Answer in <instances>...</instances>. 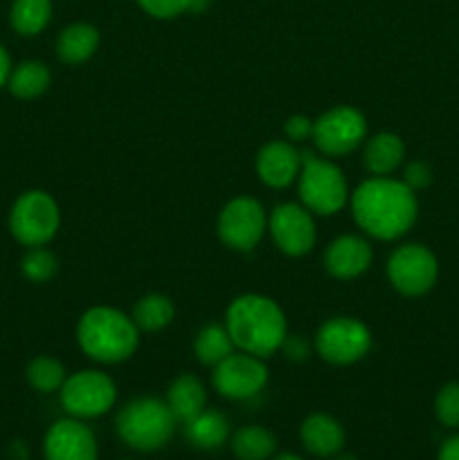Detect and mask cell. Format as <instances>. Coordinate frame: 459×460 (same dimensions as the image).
Listing matches in <instances>:
<instances>
[{
    "label": "cell",
    "mask_w": 459,
    "mask_h": 460,
    "mask_svg": "<svg viewBox=\"0 0 459 460\" xmlns=\"http://www.w3.org/2000/svg\"><path fill=\"white\" fill-rule=\"evenodd\" d=\"M436 460H459V436H453V438L441 445Z\"/></svg>",
    "instance_id": "obj_34"
},
{
    "label": "cell",
    "mask_w": 459,
    "mask_h": 460,
    "mask_svg": "<svg viewBox=\"0 0 459 460\" xmlns=\"http://www.w3.org/2000/svg\"><path fill=\"white\" fill-rule=\"evenodd\" d=\"M99 48V31L88 22H76V25L66 27L57 40V54L63 63H84L97 52Z\"/></svg>",
    "instance_id": "obj_21"
},
{
    "label": "cell",
    "mask_w": 459,
    "mask_h": 460,
    "mask_svg": "<svg viewBox=\"0 0 459 460\" xmlns=\"http://www.w3.org/2000/svg\"><path fill=\"white\" fill-rule=\"evenodd\" d=\"M232 452L238 460H268L277 452V438L264 427H243L232 436Z\"/></svg>",
    "instance_id": "obj_23"
},
{
    "label": "cell",
    "mask_w": 459,
    "mask_h": 460,
    "mask_svg": "<svg viewBox=\"0 0 459 460\" xmlns=\"http://www.w3.org/2000/svg\"><path fill=\"white\" fill-rule=\"evenodd\" d=\"M58 225H61V214L57 200L39 189L18 196L9 211V232L25 247L48 245L57 236Z\"/></svg>",
    "instance_id": "obj_6"
},
{
    "label": "cell",
    "mask_w": 459,
    "mask_h": 460,
    "mask_svg": "<svg viewBox=\"0 0 459 460\" xmlns=\"http://www.w3.org/2000/svg\"><path fill=\"white\" fill-rule=\"evenodd\" d=\"M138 4L153 18H174L189 12V0H138Z\"/></svg>",
    "instance_id": "obj_30"
},
{
    "label": "cell",
    "mask_w": 459,
    "mask_h": 460,
    "mask_svg": "<svg viewBox=\"0 0 459 460\" xmlns=\"http://www.w3.org/2000/svg\"><path fill=\"white\" fill-rule=\"evenodd\" d=\"M184 436L198 449H219L230 438L228 418L214 409H202L196 418L184 422Z\"/></svg>",
    "instance_id": "obj_19"
},
{
    "label": "cell",
    "mask_w": 459,
    "mask_h": 460,
    "mask_svg": "<svg viewBox=\"0 0 459 460\" xmlns=\"http://www.w3.org/2000/svg\"><path fill=\"white\" fill-rule=\"evenodd\" d=\"M315 349L327 362L346 367L360 362L372 349V332L354 317H333L320 326Z\"/></svg>",
    "instance_id": "obj_7"
},
{
    "label": "cell",
    "mask_w": 459,
    "mask_h": 460,
    "mask_svg": "<svg viewBox=\"0 0 459 460\" xmlns=\"http://www.w3.org/2000/svg\"><path fill=\"white\" fill-rule=\"evenodd\" d=\"M225 328L234 346L256 358H270L286 340V314L264 295H241L225 313Z\"/></svg>",
    "instance_id": "obj_2"
},
{
    "label": "cell",
    "mask_w": 459,
    "mask_h": 460,
    "mask_svg": "<svg viewBox=\"0 0 459 460\" xmlns=\"http://www.w3.org/2000/svg\"><path fill=\"white\" fill-rule=\"evenodd\" d=\"M405 157V144L394 133H378L364 146V166L374 175H390Z\"/></svg>",
    "instance_id": "obj_20"
},
{
    "label": "cell",
    "mask_w": 459,
    "mask_h": 460,
    "mask_svg": "<svg viewBox=\"0 0 459 460\" xmlns=\"http://www.w3.org/2000/svg\"><path fill=\"white\" fill-rule=\"evenodd\" d=\"M61 394V404L75 418H97L115 404V382L102 371H79L66 377Z\"/></svg>",
    "instance_id": "obj_8"
},
{
    "label": "cell",
    "mask_w": 459,
    "mask_h": 460,
    "mask_svg": "<svg viewBox=\"0 0 459 460\" xmlns=\"http://www.w3.org/2000/svg\"><path fill=\"white\" fill-rule=\"evenodd\" d=\"M300 438L304 447L320 458L336 456L345 447V429L327 413H313L306 418L300 427Z\"/></svg>",
    "instance_id": "obj_17"
},
{
    "label": "cell",
    "mask_w": 459,
    "mask_h": 460,
    "mask_svg": "<svg viewBox=\"0 0 459 460\" xmlns=\"http://www.w3.org/2000/svg\"><path fill=\"white\" fill-rule=\"evenodd\" d=\"M117 434L138 452H156L171 440L176 418L165 400L135 398L117 413Z\"/></svg>",
    "instance_id": "obj_4"
},
{
    "label": "cell",
    "mask_w": 459,
    "mask_h": 460,
    "mask_svg": "<svg viewBox=\"0 0 459 460\" xmlns=\"http://www.w3.org/2000/svg\"><path fill=\"white\" fill-rule=\"evenodd\" d=\"M284 133L291 142H304L310 139L313 135V119H309L306 115H292L288 117V121L284 124Z\"/></svg>",
    "instance_id": "obj_32"
},
{
    "label": "cell",
    "mask_w": 459,
    "mask_h": 460,
    "mask_svg": "<svg viewBox=\"0 0 459 460\" xmlns=\"http://www.w3.org/2000/svg\"><path fill=\"white\" fill-rule=\"evenodd\" d=\"M166 407L174 413L176 422H189L192 418H196L198 413L205 409L207 394L205 386L198 377H194L192 373H184V376L176 377L169 385V391H166Z\"/></svg>",
    "instance_id": "obj_18"
},
{
    "label": "cell",
    "mask_w": 459,
    "mask_h": 460,
    "mask_svg": "<svg viewBox=\"0 0 459 460\" xmlns=\"http://www.w3.org/2000/svg\"><path fill=\"white\" fill-rule=\"evenodd\" d=\"M76 341L94 362L120 364L138 350L140 328L133 317L108 305H94L76 323Z\"/></svg>",
    "instance_id": "obj_3"
},
{
    "label": "cell",
    "mask_w": 459,
    "mask_h": 460,
    "mask_svg": "<svg viewBox=\"0 0 459 460\" xmlns=\"http://www.w3.org/2000/svg\"><path fill=\"white\" fill-rule=\"evenodd\" d=\"M282 350L286 353L288 359H292V362H304V359L310 355L309 341L302 340L300 335H286V340H284L282 344Z\"/></svg>",
    "instance_id": "obj_33"
},
{
    "label": "cell",
    "mask_w": 459,
    "mask_h": 460,
    "mask_svg": "<svg viewBox=\"0 0 459 460\" xmlns=\"http://www.w3.org/2000/svg\"><path fill=\"white\" fill-rule=\"evenodd\" d=\"M273 460H302V458L295 456V454H279V456H274Z\"/></svg>",
    "instance_id": "obj_37"
},
{
    "label": "cell",
    "mask_w": 459,
    "mask_h": 460,
    "mask_svg": "<svg viewBox=\"0 0 459 460\" xmlns=\"http://www.w3.org/2000/svg\"><path fill=\"white\" fill-rule=\"evenodd\" d=\"M50 67L40 61H22L12 67V75L7 79V88L18 99H36L50 88Z\"/></svg>",
    "instance_id": "obj_22"
},
{
    "label": "cell",
    "mask_w": 459,
    "mask_h": 460,
    "mask_svg": "<svg viewBox=\"0 0 459 460\" xmlns=\"http://www.w3.org/2000/svg\"><path fill=\"white\" fill-rule=\"evenodd\" d=\"M234 349L237 346H234L228 328L220 326V323H207L194 341V353H196L198 362L205 364V367H216L228 355H232Z\"/></svg>",
    "instance_id": "obj_24"
},
{
    "label": "cell",
    "mask_w": 459,
    "mask_h": 460,
    "mask_svg": "<svg viewBox=\"0 0 459 460\" xmlns=\"http://www.w3.org/2000/svg\"><path fill=\"white\" fill-rule=\"evenodd\" d=\"M266 211L259 200L250 196H237L220 209L219 238L223 245L237 252L255 250L264 238Z\"/></svg>",
    "instance_id": "obj_11"
},
{
    "label": "cell",
    "mask_w": 459,
    "mask_h": 460,
    "mask_svg": "<svg viewBox=\"0 0 459 460\" xmlns=\"http://www.w3.org/2000/svg\"><path fill=\"white\" fill-rule=\"evenodd\" d=\"M374 252L364 238L354 236V234H345V236L331 241L324 254V265H327L328 274L336 279H356L372 265Z\"/></svg>",
    "instance_id": "obj_16"
},
{
    "label": "cell",
    "mask_w": 459,
    "mask_h": 460,
    "mask_svg": "<svg viewBox=\"0 0 459 460\" xmlns=\"http://www.w3.org/2000/svg\"><path fill=\"white\" fill-rule=\"evenodd\" d=\"M12 67L14 66H12V58H9L7 49L0 45V88H3V85H7L9 75H12Z\"/></svg>",
    "instance_id": "obj_35"
},
{
    "label": "cell",
    "mask_w": 459,
    "mask_h": 460,
    "mask_svg": "<svg viewBox=\"0 0 459 460\" xmlns=\"http://www.w3.org/2000/svg\"><path fill=\"white\" fill-rule=\"evenodd\" d=\"M52 18L50 0H14L9 21L21 36H36L48 27Z\"/></svg>",
    "instance_id": "obj_25"
},
{
    "label": "cell",
    "mask_w": 459,
    "mask_h": 460,
    "mask_svg": "<svg viewBox=\"0 0 459 460\" xmlns=\"http://www.w3.org/2000/svg\"><path fill=\"white\" fill-rule=\"evenodd\" d=\"M439 277L436 256L426 245L399 247L387 261V279L405 296H421L432 290Z\"/></svg>",
    "instance_id": "obj_9"
},
{
    "label": "cell",
    "mask_w": 459,
    "mask_h": 460,
    "mask_svg": "<svg viewBox=\"0 0 459 460\" xmlns=\"http://www.w3.org/2000/svg\"><path fill=\"white\" fill-rule=\"evenodd\" d=\"M176 308L169 296L165 295H147L135 304L133 322L140 331L156 332L169 326L174 322Z\"/></svg>",
    "instance_id": "obj_26"
},
{
    "label": "cell",
    "mask_w": 459,
    "mask_h": 460,
    "mask_svg": "<svg viewBox=\"0 0 459 460\" xmlns=\"http://www.w3.org/2000/svg\"><path fill=\"white\" fill-rule=\"evenodd\" d=\"M268 229L273 234V241L284 254L304 256L315 247V223L310 211L304 205L286 202L277 205L268 218Z\"/></svg>",
    "instance_id": "obj_13"
},
{
    "label": "cell",
    "mask_w": 459,
    "mask_h": 460,
    "mask_svg": "<svg viewBox=\"0 0 459 460\" xmlns=\"http://www.w3.org/2000/svg\"><path fill=\"white\" fill-rule=\"evenodd\" d=\"M21 270L25 279H30L32 283H45L57 274V256L50 250H45V247H30V252L22 256Z\"/></svg>",
    "instance_id": "obj_28"
},
{
    "label": "cell",
    "mask_w": 459,
    "mask_h": 460,
    "mask_svg": "<svg viewBox=\"0 0 459 460\" xmlns=\"http://www.w3.org/2000/svg\"><path fill=\"white\" fill-rule=\"evenodd\" d=\"M214 389L223 398L248 400L259 394L268 382V367L264 359L250 353H232L214 367Z\"/></svg>",
    "instance_id": "obj_12"
},
{
    "label": "cell",
    "mask_w": 459,
    "mask_h": 460,
    "mask_svg": "<svg viewBox=\"0 0 459 460\" xmlns=\"http://www.w3.org/2000/svg\"><path fill=\"white\" fill-rule=\"evenodd\" d=\"M302 171V153L291 142L266 144L256 155V175L264 184L273 189H284L297 180Z\"/></svg>",
    "instance_id": "obj_15"
},
{
    "label": "cell",
    "mask_w": 459,
    "mask_h": 460,
    "mask_svg": "<svg viewBox=\"0 0 459 460\" xmlns=\"http://www.w3.org/2000/svg\"><path fill=\"white\" fill-rule=\"evenodd\" d=\"M435 413L448 429H459V382L441 386L435 398Z\"/></svg>",
    "instance_id": "obj_29"
},
{
    "label": "cell",
    "mask_w": 459,
    "mask_h": 460,
    "mask_svg": "<svg viewBox=\"0 0 459 460\" xmlns=\"http://www.w3.org/2000/svg\"><path fill=\"white\" fill-rule=\"evenodd\" d=\"M364 135H367V121L363 112L351 106H338L313 121L310 139L324 155L338 157L356 151Z\"/></svg>",
    "instance_id": "obj_10"
},
{
    "label": "cell",
    "mask_w": 459,
    "mask_h": 460,
    "mask_svg": "<svg viewBox=\"0 0 459 460\" xmlns=\"http://www.w3.org/2000/svg\"><path fill=\"white\" fill-rule=\"evenodd\" d=\"M338 460H358L356 456H340Z\"/></svg>",
    "instance_id": "obj_38"
},
{
    "label": "cell",
    "mask_w": 459,
    "mask_h": 460,
    "mask_svg": "<svg viewBox=\"0 0 459 460\" xmlns=\"http://www.w3.org/2000/svg\"><path fill=\"white\" fill-rule=\"evenodd\" d=\"M297 180L302 205L313 214L333 216L349 200V189L340 166L309 151L302 153V171Z\"/></svg>",
    "instance_id": "obj_5"
},
{
    "label": "cell",
    "mask_w": 459,
    "mask_h": 460,
    "mask_svg": "<svg viewBox=\"0 0 459 460\" xmlns=\"http://www.w3.org/2000/svg\"><path fill=\"white\" fill-rule=\"evenodd\" d=\"M351 214L369 236L394 241L408 234L417 220V193L403 180L374 175L351 193Z\"/></svg>",
    "instance_id": "obj_1"
},
{
    "label": "cell",
    "mask_w": 459,
    "mask_h": 460,
    "mask_svg": "<svg viewBox=\"0 0 459 460\" xmlns=\"http://www.w3.org/2000/svg\"><path fill=\"white\" fill-rule=\"evenodd\" d=\"M210 3H212V0H189V12L201 13L202 9H205Z\"/></svg>",
    "instance_id": "obj_36"
},
{
    "label": "cell",
    "mask_w": 459,
    "mask_h": 460,
    "mask_svg": "<svg viewBox=\"0 0 459 460\" xmlns=\"http://www.w3.org/2000/svg\"><path fill=\"white\" fill-rule=\"evenodd\" d=\"M403 182L408 184L412 191H421V189L430 187L432 184V169L428 162L414 160L405 166L403 171Z\"/></svg>",
    "instance_id": "obj_31"
},
{
    "label": "cell",
    "mask_w": 459,
    "mask_h": 460,
    "mask_svg": "<svg viewBox=\"0 0 459 460\" xmlns=\"http://www.w3.org/2000/svg\"><path fill=\"white\" fill-rule=\"evenodd\" d=\"M45 460H97L94 434L79 420H57L43 438Z\"/></svg>",
    "instance_id": "obj_14"
},
{
    "label": "cell",
    "mask_w": 459,
    "mask_h": 460,
    "mask_svg": "<svg viewBox=\"0 0 459 460\" xmlns=\"http://www.w3.org/2000/svg\"><path fill=\"white\" fill-rule=\"evenodd\" d=\"M25 377L30 382L32 389L40 391V394H52L58 391L66 382V368L52 355H39L32 359L25 368Z\"/></svg>",
    "instance_id": "obj_27"
}]
</instances>
